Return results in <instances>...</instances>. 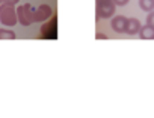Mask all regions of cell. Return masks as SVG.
<instances>
[{"instance_id": "6da1fadb", "label": "cell", "mask_w": 154, "mask_h": 118, "mask_svg": "<svg viewBox=\"0 0 154 118\" xmlns=\"http://www.w3.org/2000/svg\"><path fill=\"white\" fill-rule=\"evenodd\" d=\"M0 23L3 26H15L17 20V8L12 3H2L0 5Z\"/></svg>"}, {"instance_id": "7a4b0ae2", "label": "cell", "mask_w": 154, "mask_h": 118, "mask_svg": "<svg viewBox=\"0 0 154 118\" xmlns=\"http://www.w3.org/2000/svg\"><path fill=\"white\" fill-rule=\"evenodd\" d=\"M95 12H97V20L100 18H110L115 14L116 5L113 0H95Z\"/></svg>"}, {"instance_id": "3957f363", "label": "cell", "mask_w": 154, "mask_h": 118, "mask_svg": "<svg viewBox=\"0 0 154 118\" xmlns=\"http://www.w3.org/2000/svg\"><path fill=\"white\" fill-rule=\"evenodd\" d=\"M33 8L30 3H23L17 8V20L21 26H30L33 23Z\"/></svg>"}, {"instance_id": "277c9868", "label": "cell", "mask_w": 154, "mask_h": 118, "mask_svg": "<svg viewBox=\"0 0 154 118\" xmlns=\"http://www.w3.org/2000/svg\"><path fill=\"white\" fill-rule=\"evenodd\" d=\"M53 17V9L50 5H39L35 11H33V23H42L47 21L48 18Z\"/></svg>"}, {"instance_id": "5b68a950", "label": "cell", "mask_w": 154, "mask_h": 118, "mask_svg": "<svg viewBox=\"0 0 154 118\" xmlns=\"http://www.w3.org/2000/svg\"><path fill=\"white\" fill-rule=\"evenodd\" d=\"M125 24H127V17H124V15H115L110 21V26L116 33H124Z\"/></svg>"}, {"instance_id": "8992f818", "label": "cell", "mask_w": 154, "mask_h": 118, "mask_svg": "<svg viewBox=\"0 0 154 118\" xmlns=\"http://www.w3.org/2000/svg\"><path fill=\"white\" fill-rule=\"evenodd\" d=\"M140 21L137 18H127V24H125V33L127 35H136L139 33L140 29Z\"/></svg>"}, {"instance_id": "52a82bcc", "label": "cell", "mask_w": 154, "mask_h": 118, "mask_svg": "<svg viewBox=\"0 0 154 118\" xmlns=\"http://www.w3.org/2000/svg\"><path fill=\"white\" fill-rule=\"evenodd\" d=\"M139 36L142 39H154V27L151 26H140L139 29Z\"/></svg>"}, {"instance_id": "ba28073f", "label": "cell", "mask_w": 154, "mask_h": 118, "mask_svg": "<svg viewBox=\"0 0 154 118\" xmlns=\"http://www.w3.org/2000/svg\"><path fill=\"white\" fill-rule=\"evenodd\" d=\"M15 38H17V35L14 30L6 29V27L0 29V39H15Z\"/></svg>"}, {"instance_id": "9c48e42d", "label": "cell", "mask_w": 154, "mask_h": 118, "mask_svg": "<svg viewBox=\"0 0 154 118\" xmlns=\"http://www.w3.org/2000/svg\"><path fill=\"white\" fill-rule=\"evenodd\" d=\"M139 6L145 12L154 11V0H139Z\"/></svg>"}, {"instance_id": "30bf717a", "label": "cell", "mask_w": 154, "mask_h": 118, "mask_svg": "<svg viewBox=\"0 0 154 118\" xmlns=\"http://www.w3.org/2000/svg\"><path fill=\"white\" fill-rule=\"evenodd\" d=\"M146 24L154 27V11H149V14L146 15Z\"/></svg>"}, {"instance_id": "8fae6325", "label": "cell", "mask_w": 154, "mask_h": 118, "mask_svg": "<svg viewBox=\"0 0 154 118\" xmlns=\"http://www.w3.org/2000/svg\"><path fill=\"white\" fill-rule=\"evenodd\" d=\"M128 2H130V0H113V3H115L116 6H125Z\"/></svg>"}, {"instance_id": "7c38bea8", "label": "cell", "mask_w": 154, "mask_h": 118, "mask_svg": "<svg viewBox=\"0 0 154 118\" xmlns=\"http://www.w3.org/2000/svg\"><path fill=\"white\" fill-rule=\"evenodd\" d=\"M2 2H3V3H12V5H17L20 0H2Z\"/></svg>"}, {"instance_id": "4fadbf2b", "label": "cell", "mask_w": 154, "mask_h": 118, "mask_svg": "<svg viewBox=\"0 0 154 118\" xmlns=\"http://www.w3.org/2000/svg\"><path fill=\"white\" fill-rule=\"evenodd\" d=\"M95 36H97V38H98V39H106V38H107V36H106V35H104V33H97V35H95Z\"/></svg>"}, {"instance_id": "5bb4252c", "label": "cell", "mask_w": 154, "mask_h": 118, "mask_svg": "<svg viewBox=\"0 0 154 118\" xmlns=\"http://www.w3.org/2000/svg\"><path fill=\"white\" fill-rule=\"evenodd\" d=\"M2 3H3V2H2V0H0V5H2Z\"/></svg>"}]
</instances>
